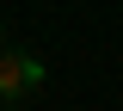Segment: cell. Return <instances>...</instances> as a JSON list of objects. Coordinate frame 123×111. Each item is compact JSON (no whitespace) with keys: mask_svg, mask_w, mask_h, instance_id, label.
<instances>
[{"mask_svg":"<svg viewBox=\"0 0 123 111\" xmlns=\"http://www.w3.org/2000/svg\"><path fill=\"white\" fill-rule=\"evenodd\" d=\"M31 86H43V62H37V56H18V49H0V99L12 105Z\"/></svg>","mask_w":123,"mask_h":111,"instance_id":"cell-1","label":"cell"}]
</instances>
